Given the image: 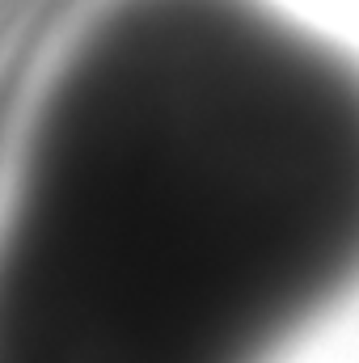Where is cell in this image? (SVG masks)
Masks as SVG:
<instances>
[{"label": "cell", "mask_w": 359, "mask_h": 363, "mask_svg": "<svg viewBox=\"0 0 359 363\" xmlns=\"http://www.w3.org/2000/svg\"><path fill=\"white\" fill-rule=\"evenodd\" d=\"M355 296V51L275 0H97L0 174V363H283Z\"/></svg>", "instance_id": "cell-1"}]
</instances>
